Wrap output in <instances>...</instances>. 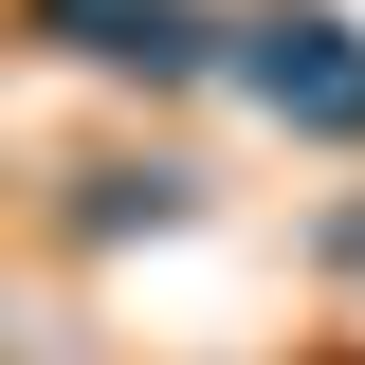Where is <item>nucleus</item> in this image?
Returning <instances> with one entry per match:
<instances>
[{
	"label": "nucleus",
	"mask_w": 365,
	"mask_h": 365,
	"mask_svg": "<svg viewBox=\"0 0 365 365\" xmlns=\"http://www.w3.org/2000/svg\"><path fill=\"white\" fill-rule=\"evenodd\" d=\"M19 19H55V55H91V73H201L220 55L201 0H19Z\"/></svg>",
	"instance_id": "obj_2"
},
{
	"label": "nucleus",
	"mask_w": 365,
	"mask_h": 365,
	"mask_svg": "<svg viewBox=\"0 0 365 365\" xmlns=\"http://www.w3.org/2000/svg\"><path fill=\"white\" fill-rule=\"evenodd\" d=\"M237 73L274 91V128L365 146V55H347V19H256V55H237Z\"/></svg>",
	"instance_id": "obj_1"
}]
</instances>
